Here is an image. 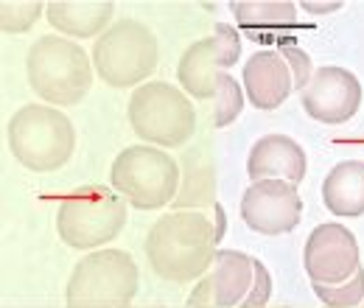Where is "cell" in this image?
Returning a JSON list of instances; mask_svg holds the SVG:
<instances>
[{
	"label": "cell",
	"mask_w": 364,
	"mask_h": 308,
	"mask_svg": "<svg viewBox=\"0 0 364 308\" xmlns=\"http://www.w3.org/2000/svg\"><path fill=\"white\" fill-rule=\"evenodd\" d=\"M216 221L199 211H174L151 224L146 235V258L151 269L171 283L205 277L216 258Z\"/></svg>",
	"instance_id": "1"
},
{
	"label": "cell",
	"mask_w": 364,
	"mask_h": 308,
	"mask_svg": "<svg viewBox=\"0 0 364 308\" xmlns=\"http://www.w3.org/2000/svg\"><path fill=\"white\" fill-rule=\"evenodd\" d=\"M92 59L73 40L46 34L28 48L26 76L48 107H76L92 87Z\"/></svg>",
	"instance_id": "2"
},
{
	"label": "cell",
	"mask_w": 364,
	"mask_h": 308,
	"mask_svg": "<svg viewBox=\"0 0 364 308\" xmlns=\"http://www.w3.org/2000/svg\"><path fill=\"white\" fill-rule=\"evenodd\" d=\"M9 152L34 174L59 171L76 152V129L70 118L46 104H26L9 118Z\"/></svg>",
	"instance_id": "3"
},
{
	"label": "cell",
	"mask_w": 364,
	"mask_h": 308,
	"mask_svg": "<svg viewBox=\"0 0 364 308\" xmlns=\"http://www.w3.org/2000/svg\"><path fill=\"white\" fill-rule=\"evenodd\" d=\"M180 163L157 146L137 143L127 146L109 169L112 188L137 211H160L177 199L180 191Z\"/></svg>",
	"instance_id": "4"
},
{
	"label": "cell",
	"mask_w": 364,
	"mask_h": 308,
	"mask_svg": "<svg viewBox=\"0 0 364 308\" xmlns=\"http://www.w3.org/2000/svg\"><path fill=\"white\" fill-rule=\"evenodd\" d=\"M127 199L107 185H87L62 199L56 211L59 238L73 250H98L127 227Z\"/></svg>",
	"instance_id": "5"
},
{
	"label": "cell",
	"mask_w": 364,
	"mask_h": 308,
	"mask_svg": "<svg viewBox=\"0 0 364 308\" xmlns=\"http://www.w3.org/2000/svg\"><path fill=\"white\" fill-rule=\"evenodd\" d=\"M160 48L154 31L132 17L112 23L92 45V68L109 87H140L157 68Z\"/></svg>",
	"instance_id": "6"
},
{
	"label": "cell",
	"mask_w": 364,
	"mask_h": 308,
	"mask_svg": "<svg viewBox=\"0 0 364 308\" xmlns=\"http://www.w3.org/2000/svg\"><path fill=\"white\" fill-rule=\"evenodd\" d=\"M132 132L157 149H180L196 132V110L180 87L146 82L129 98Z\"/></svg>",
	"instance_id": "7"
},
{
	"label": "cell",
	"mask_w": 364,
	"mask_h": 308,
	"mask_svg": "<svg viewBox=\"0 0 364 308\" xmlns=\"http://www.w3.org/2000/svg\"><path fill=\"white\" fill-rule=\"evenodd\" d=\"M140 286L135 258L127 250H95L82 258L68 280V303L73 306H129Z\"/></svg>",
	"instance_id": "8"
},
{
	"label": "cell",
	"mask_w": 364,
	"mask_h": 308,
	"mask_svg": "<svg viewBox=\"0 0 364 308\" xmlns=\"http://www.w3.org/2000/svg\"><path fill=\"white\" fill-rule=\"evenodd\" d=\"M241 59V34L230 23H216L213 34L185 48L177 65L180 90L191 98H216L222 76Z\"/></svg>",
	"instance_id": "9"
},
{
	"label": "cell",
	"mask_w": 364,
	"mask_h": 308,
	"mask_svg": "<svg viewBox=\"0 0 364 308\" xmlns=\"http://www.w3.org/2000/svg\"><path fill=\"white\" fill-rule=\"evenodd\" d=\"M303 266L311 283H345L362 269V253L356 235L336 221L319 224L311 230L306 250H303Z\"/></svg>",
	"instance_id": "10"
},
{
	"label": "cell",
	"mask_w": 364,
	"mask_h": 308,
	"mask_svg": "<svg viewBox=\"0 0 364 308\" xmlns=\"http://www.w3.org/2000/svg\"><path fill=\"white\" fill-rule=\"evenodd\" d=\"M241 219L252 233L283 235L303 219V199L297 185L283 179L252 182L241 196Z\"/></svg>",
	"instance_id": "11"
},
{
	"label": "cell",
	"mask_w": 364,
	"mask_h": 308,
	"mask_svg": "<svg viewBox=\"0 0 364 308\" xmlns=\"http://www.w3.org/2000/svg\"><path fill=\"white\" fill-rule=\"evenodd\" d=\"M255 283V258L238 250H216L205 277L193 286L188 308H241Z\"/></svg>",
	"instance_id": "12"
},
{
	"label": "cell",
	"mask_w": 364,
	"mask_h": 308,
	"mask_svg": "<svg viewBox=\"0 0 364 308\" xmlns=\"http://www.w3.org/2000/svg\"><path fill=\"white\" fill-rule=\"evenodd\" d=\"M300 98H303V110L314 121L336 127V124L350 121L359 112L362 85L350 70L336 68V65H325V68L314 70L309 87L300 92Z\"/></svg>",
	"instance_id": "13"
},
{
	"label": "cell",
	"mask_w": 364,
	"mask_h": 308,
	"mask_svg": "<svg viewBox=\"0 0 364 308\" xmlns=\"http://www.w3.org/2000/svg\"><path fill=\"white\" fill-rule=\"evenodd\" d=\"M232 20L252 43L294 45L291 31L297 28V6L289 0H238L232 3Z\"/></svg>",
	"instance_id": "14"
},
{
	"label": "cell",
	"mask_w": 364,
	"mask_h": 308,
	"mask_svg": "<svg viewBox=\"0 0 364 308\" xmlns=\"http://www.w3.org/2000/svg\"><path fill=\"white\" fill-rule=\"evenodd\" d=\"M309 171L306 149L289 134H264L252 143L247 157V176L252 182L261 179H283L300 185Z\"/></svg>",
	"instance_id": "15"
},
{
	"label": "cell",
	"mask_w": 364,
	"mask_h": 308,
	"mask_svg": "<svg viewBox=\"0 0 364 308\" xmlns=\"http://www.w3.org/2000/svg\"><path fill=\"white\" fill-rule=\"evenodd\" d=\"M294 87V73L277 48L255 51L244 62V92L255 110H277Z\"/></svg>",
	"instance_id": "16"
},
{
	"label": "cell",
	"mask_w": 364,
	"mask_h": 308,
	"mask_svg": "<svg viewBox=\"0 0 364 308\" xmlns=\"http://www.w3.org/2000/svg\"><path fill=\"white\" fill-rule=\"evenodd\" d=\"M112 17L115 6L109 0H53L46 6V20L50 28L68 40L101 37Z\"/></svg>",
	"instance_id": "17"
},
{
	"label": "cell",
	"mask_w": 364,
	"mask_h": 308,
	"mask_svg": "<svg viewBox=\"0 0 364 308\" xmlns=\"http://www.w3.org/2000/svg\"><path fill=\"white\" fill-rule=\"evenodd\" d=\"M180 191L171 202L174 211H202L216 205V166L208 149H191L182 154Z\"/></svg>",
	"instance_id": "18"
},
{
	"label": "cell",
	"mask_w": 364,
	"mask_h": 308,
	"mask_svg": "<svg viewBox=\"0 0 364 308\" xmlns=\"http://www.w3.org/2000/svg\"><path fill=\"white\" fill-rule=\"evenodd\" d=\"M322 202L339 219L364 216V163L342 160L322 179Z\"/></svg>",
	"instance_id": "19"
},
{
	"label": "cell",
	"mask_w": 364,
	"mask_h": 308,
	"mask_svg": "<svg viewBox=\"0 0 364 308\" xmlns=\"http://www.w3.org/2000/svg\"><path fill=\"white\" fill-rule=\"evenodd\" d=\"M311 289L328 308H356L359 303H364V269H359L345 283H333V286L311 283Z\"/></svg>",
	"instance_id": "20"
},
{
	"label": "cell",
	"mask_w": 364,
	"mask_h": 308,
	"mask_svg": "<svg viewBox=\"0 0 364 308\" xmlns=\"http://www.w3.org/2000/svg\"><path fill=\"white\" fill-rule=\"evenodd\" d=\"M46 6L40 0H6L0 3V28L6 34H23L34 28V23L43 17Z\"/></svg>",
	"instance_id": "21"
},
{
	"label": "cell",
	"mask_w": 364,
	"mask_h": 308,
	"mask_svg": "<svg viewBox=\"0 0 364 308\" xmlns=\"http://www.w3.org/2000/svg\"><path fill=\"white\" fill-rule=\"evenodd\" d=\"M244 110V90L241 85L225 73L222 82H219V90H216V98H213V127H230Z\"/></svg>",
	"instance_id": "22"
},
{
	"label": "cell",
	"mask_w": 364,
	"mask_h": 308,
	"mask_svg": "<svg viewBox=\"0 0 364 308\" xmlns=\"http://www.w3.org/2000/svg\"><path fill=\"white\" fill-rule=\"evenodd\" d=\"M277 51L286 56V62H289V68H291V73H294V87L297 90L309 87V82H311V76H314V70H311V56H309L303 48H297V45H283V48H277Z\"/></svg>",
	"instance_id": "23"
},
{
	"label": "cell",
	"mask_w": 364,
	"mask_h": 308,
	"mask_svg": "<svg viewBox=\"0 0 364 308\" xmlns=\"http://www.w3.org/2000/svg\"><path fill=\"white\" fill-rule=\"evenodd\" d=\"M300 6H303L306 11H311V14H328V11L342 9V3H339V0H331V3H311V0H303Z\"/></svg>",
	"instance_id": "24"
},
{
	"label": "cell",
	"mask_w": 364,
	"mask_h": 308,
	"mask_svg": "<svg viewBox=\"0 0 364 308\" xmlns=\"http://www.w3.org/2000/svg\"><path fill=\"white\" fill-rule=\"evenodd\" d=\"M210 211H213V221H216V233H219V241H222V235H225V227H228V216H225V208H222V205L216 202V205H213Z\"/></svg>",
	"instance_id": "25"
},
{
	"label": "cell",
	"mask_w": 364,
	"mask_h": 308,
	"mask_svg": "<svg viewBox=\"0 0 364 308\" xmlns=\"http://www.w3.org/2000/svg\"><path fill=\"white\" fill-rule=\"evenodd\" d=\"M68 308H109V306H73V303H68Z\"/></svg>",
	"instance_id": "26"
},
{
	"label": "cell",
	"mask_w": 364,
	"mask_h": 308,
	"mask_svg": "<svg viewBox=\"0 0 364 308\" xmlns=\"http://www.w3.org/2000/svg\"><path fill=\"white\" fill-rule=\"evenodd\" d=\"M121 308H163V306H121Z\"/></svg>",
	"instance_id": "27"
},
{
	"label": "cell",
	"mask_w": 364,
	"mask_h": 308,
	"mask_svg": "<svg viewBox=\"0 0 364 308\" xmlns=\"http://www.w3.org/2000/svg\"><path fill=\"white\" fill-rule=\"evenodd\" d=\"M325 308H328V306H325ZM356 308H364V303H359V306H356Z\"/></svg>",
	"instance_id": "28"
}]
</instances>
